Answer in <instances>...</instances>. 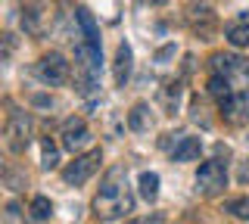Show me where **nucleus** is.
I'll return each mask as SVG.
<instances>
[{
  "label": "nucleus",
  "instance_id": "7",
  "mask_svg": "<svg viewBox=\"0 0 249 224\" xmlns=\"http://www.w3.org/2000/svg\"><path fill=\"white\" fill-rule=\"evenodd\" d=\"M218 106H221V115L231 121V125H243V121H249V94H231Z\"/></svg>",
  "mask_w": 249,
  "mask_h": 224
},
{
  "label": "nucleus",
  "instance_id": "20",
  "mask_svg": "<svg viewBox=\"0 0 249 224\" xmlns=\"http://www.w3.org/2000/svg\"><path fill=\"white\" fill-rule=\"evenodd\" d=\"M171 53H175V47H165V50H159V53H156V59H159V63H162V59H168Z\"/></svg>",
  "mask_w": 249,
  "mask_h": 224
},
{
  "label": "nucleus",
  "instance_id": "18",
  "mask_svg": "<svg viewBox=\"0 0 249 224\" xmlns=\"http://www.w3.org/2000/svg\"><path fill=\"white\" fill-rule=\"evenodd\" d=\"M50 215H53V206H50L47 196H35V199H31V218H35V221H44V218H50Z\"/></svg>",
  "mask_w": 249,
  "mask_h": 224
},
{
  "label": "nucleus",
  "instance_id": "14",
  "mask_svg": "<svg viewBox=\"0 0 249 224\" xmlns=\"http://www.w3.org/2000/svg\"><path fill=\"white\" fill-rule=\"evenodd\" d=\"M128 128L131 131H146V128H150V106H146V103H134V106H131Z\"/></svg>",
  "mask_w": 249,
  "mask_h": 224
},
{
  "label": "nucleus",
  "instance_id": "15",
  "mask_svg": "<svg viewBox=\"0 0 249 224\" xmlns=\"http://www.w3.org/2000/svg\"><path fill=\"white\" fill-rule=\"evenodd\" d=\"M22 25L25 32H41V3H25L22 6Z\"/></svg>",
  "mask_w": 249,
  "mask_h": 224
},
{
  "label": "nucleus",
  "instance_id": "11",
  "mask_svg": "<svg viewBox=\"0 0 249 224\" xmlns=\"http://www.w3.org/2000/svg\"><path fill=\"white\" fill-rule=\"evenodd\" d=\"M131 44H119V50H115V63H112V78L119 87H124V81L131 78Z\"/></svg>",
  "mask_w": 249,
  "mask_h": 224
},
{
  "label": "nucleus",
  "instance_id": "8",
  "mask_svg": "<svg viewBox=\"0 0 249 224\" xmlns=\"http://www.w3.org/2000/svg\"><path fill=\"white\" fill-rule=\"evenodd\" d=\"M88 140H90V131L84 125V119H66V125H62V146L75 153Z\"/></svg>",
  "mask_w": 249,
  "mask_h": 224
},
{
  "label": "nucleus",
  "instance_id": "5",
  "mask_svg": "<svg viewBox=\"0 0 249 224\" xmlns=\"http://www.w3.org/2000/svg\"><path fill=\"white\" fill-rule=\"evenodd\" d=\"M31 140V121L25 112L19 109H10L6 115V143H10L13 153H25V146Z\"/></svg>",
  "mask_w": 249,
  "mask_h": 224
},
{
  "label": "nucleus",
  "instance_id": "4",
  "mask_svg": "<svg viewBox=\"0 0 249 224\" xmlns=\"http://www.w3.org/2000/svg\"><path fill=\"white\" fill-rule=\"evenodd\" d=\"M100 162H103V153H100V150H88L84 156H75L66 168H62V181L72 184V187H78V184H84V181H90L93 172L100 168Z\"/></svg>",
  "mask_w": 249,
  "mask_h": 224
},
{
  "label": "nucleus",
  "instance_id": "6",
  "mask_svg": "<svg viewBox=\"0 0 249 224\" xmlns=\"http://www.w3.org/2000/svg\"><path fill=\"white\" fill-rule=\"evenodd\" d=\"M69 72H72V66L66 63L62 53H44L41 63H37V75H41L47 84H66Z\"/></svg>",
  "mask_w": 249,
  "mask_h": 224
},
{
  "label": "nucleus",
  "instance_id": "1",
  "mask_svg": "<svg viewBox=\"0 0 249 224\" xmlns=\"http://www.w3.org/2000/svg\"><path fill=\"white\" fill-rule=\"evenodd\" d=\"M134 208V196L128 193V174H124V165H112L100 184V193L93 199V212L103 221H115L122 215H128Z\"/></svg>",
  "mask_w": 249,
  "mask_h": 224
},
{
  "label": "nucleus",
  "instance_id": "10",
  "mask_svg": "<svg viewBox=\"0 0 249 224\" xmlns=\"http://www.w3.org/2000/svg\"><path fill=\"white\" fill-rule=\"evenodd\" d=\"M75 19L78 25H81V34H84V47H97L100 50V28H97V19H93V13L88 6H81V10H75Z\"/></svg>",
  "mask_w": 249,
  "mask_h": 224
},
{
  "label": "nucleus",
  "instance_id": "2",
  "mask_svg": "<svg viewBox=\"0 0 249 224\" xmlns=\"http://www.w3.org/2000/svg\"><path fill=\"white\" fill-rule=\"evenodd\" d=\"M212 69H215V75L228 78L231 94H249V63H246V59L218 53V56L212 59Z\"/></svg>",
  "mask_w": 249,
  "mask_h": 224
},
{
  "label": "nucleus",
  "instance_id": "17",
  "mask_svg": "<svg viewBox=\"0 0 249 224\" xmlns=\"http://www.w3.org/2000/svg\"><path fill=\"white\" fill-rule=\"evenodd\" d=\"M41 165L44 168H56L59 165V150H56V143H53L50 137L41 140Z\"/></svg>",
  "mask_w": 249,
  "mask_h": 224
},
{
  "label": "nucleus",
  "instance_id": "19",
  "mask_svg": "<svg viewBox=\"0 0 249 224\" xmlns=\"http://www.w3.org/2000/svg\"><path fill=\"white\" fill-rule=\"evenodd\" d=\"M228 212L237 215V218H243V221H249V196H243V199H231V203H228Z\"/></svg>",
  "mask_w": 249,
  "mask_h": 224
},
{
  "label": "nucleus",
  "instance_id": "13",
  "mask_svg": "<svg viewBox=\"0 0 249 224\" xmlns=\"http://www.w3.org/2000/svg\"><path fill=\"white\" fill-rule=\"evenodd\" d=\"M228 41L233 47H249V16H240V22L228 25Z\"/></svg>",
  "mask_w": 249,
  "mask_h": 224
},
{
  "label": "nucleus",
  "instance_id": "9",
  "mask_svg": "<svg viewBox=\"0 0 249 224\" xmlns=\"http://www.w3.org/2000/svg\"><path fill=\"white\" fill-rule=\"evenodd\" d=\"M187 22H190V28L196 32L199 37H209L215 32V13H212V6H193L190 10V16H187Z\"/></svg>",
  "mask_w": 249,
  "mask_h": 224
},
{
  "label": "nucleus",
  "instance_id": "3",
  "mask_svg": "<svg viewBox=\"0 0 249 224\" xmlns=\"http://www.w3.org/2000/svg\"><path fill=\"white\" fill-rule=\"evenodd\" d=\"M224 187H228V168H224V162H218V159L202 162L199 172H196V190L202 196H218Z\"/></svg>",
  "mask_w": 249,
  "mask_h": 224
},
{
  "label": "nucleus",
  "instance_id": "12",
  "mask_svg": "<svg viewBox=\"0 0 249 224\" xmlns=\"http://www.w3.org/2000/svg\"><path fill=\"white\" fill-rule=\"evenodd\" d=\"M199 150H202L199 137H181L175 143V150H171V162H193L199 159Z\"/></svg>",
  "mask_w": 249,
  "mask_h": 224
},
{
  "label": "nucleus",
  "instance_id": "16",
  "mask_svg": "<svg viewBox=\"0 0 249 224\" xmlns=\"http://www.w3.org/2000/svg\"><path fill=\"white\" fill-rule=\"evenodd\" d=\"M140 196L150 199V203L159 196V174H153V172H143V174H140Z\"/></svg>",
  "mask_w": 249,
  "mask_h": 224
}]
</instances>
